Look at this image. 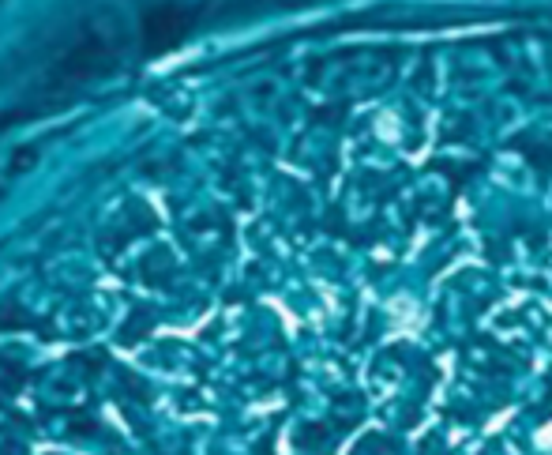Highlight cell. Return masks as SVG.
<instances>
[{
  "mask_svg": "<svg viewBox=\"0 0 552 455\" xmlns=\"http://www.w3.org/2000/svg\"><path fill=\"white\" fill-rule=\"evenodd\" d=\"M184 16L177 8H154L151 16L143 19V46L151 53H166V49L181 46L184 38Z\"/></svg>",
  "mask_w": 552,
  "mask_h": 455,
  "instance_id": "cell-1",
  "label": "cell"
}]
</instances>
